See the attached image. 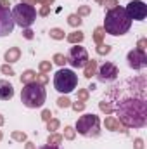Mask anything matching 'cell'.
<instances>
[{
    "label": "cell",
    "mask_w": 147,
    "mask_h": 149,
    "mask_svg": "<svg viewBox=\"0 0 147 149\" xmlns=\"http://www.w3.org/2000/svg\"><path fill=\"white\" fill-rule=\"evenodd\" d=\"M118 121L126 128H142L147 125V102L146 94L126 95L116 106Z\"/></svg>",
    "instance_id": "cell-1"
},
{
    "label": "cell",
    "mask_w": 147,
    "mask_h": 149,
    "mask_svg": "<svg viewBox=\"0 0 147 149\" xmlns=\"http://www.w3.org/2000/svg\"><path fill=\"white\" fill-rule=\"evenodd\" d=\"M132 26V19L126 16L125 12V7H114L107 10L106 14V19H104V31L109 33L112 37H119V35H125Z\"/></svg>",
    "instance_id": "cell-2"
},
{
    "label": "cell",
    "mask_w": 147,
    "mask_h": 149,
    "mask_svg": "<svg viewBox=\"0 0 147 149\" xmlns=\"http://www.w3.org/2000/svg\"><path fill=\"white\" fill-rule=\"evenodd\" d=\"M45 99H47L45 88H43V85H38L37 81L26 83L24 88L21 90V102L26 108H30V109L42 108L43 102H45Z\"/></svg>",
    "instance_id": "cell-3"
},
{
    "label": "cell",
    "mask_w": 147,
    "mask_h": 149,
    "mask_svg": "<svg viewBox=\"0 0 147 149\" xmlns=\"http://www.w3.org/2000/svg\"><path fill=\"white\" fill-rule=\"evenodd\" d=\"M12 14V19H14V24L21 26V28H30L35 21H37V9L30 3H19L14 7V10L10 12Z\"/></svg>",
    "instance_id": "cell-4"
},
{
    "label": "cell",
    "mask_w": 147,
    "mask_h": 149,
    "mask_svg": "<svg viewBox=\"0 0 147 149\" xmlns=\"http://www.w3.org/2000/svg\"><path fill=\"white\" fill-rule=\"evenodd\" d=\"M78 85V76L74 74L73 70H66V68H61L57 73L54 74V87L57 92L61 94H69L73 92Z\"/></svg>",
    "instance_id": "cell-5"
},
{
    "label": "cell",
    "mask_w": 147,
    "mask_h": 149,
    "mask_svg": "<svg viewBox=\"0 0 147 149\" xmlns=\"http://www.w3.org/2000/svg\"><path fill=\"white\" fill-rule=\"evenodd\" d=\"M76 130L80 135H85V137H99V134H101L99 116H95L92 113L80 116L76 121Z\"/></svg>",
    "instance_id": "cell-6"
},
{
    "label": "cell",
    "mask_w": 147,
    "mask_h": 149,
    "mask_svg": "<svg viewBox=\"0 0 147 149\" xmlns=\"http://www.w3.org/2000/svg\"><path fill=\"white\" fill-rule=\"evenodd\" d=\"M125 12L130 19H135V21H142L146 19L147 16V5L144 0H130L128 5L125 7Z\"/></svg>",
    "instance_id": "cell-7"
},
{
    "label": "cell",
    "mask_w": 147,
    "mask_h": 149,
    "mask_svg": "<svg viewBox=\"0 0 147 149\" xmlns=\"http://www.w3.org/2000/svg\"><path fill=\"white\" fill-rule=\"evenodd\" d=\"M68 63H69L73 68H83V66L88 63V52L85 50V47H80V45L71 47Z\"/></svg>",
    "instance_id": "cell-8"
},
{
    "label": "cell",
    "mask_w": 147,
    "mask_h": 149,
    "mask_svg": "<svg viewBox=\"0 0 147 149\" xmlns=\"http://www.w3.org/2000/svg\"><path fill=\"white\" fill-rule=\"evenodd\" d=\"M119 74V70L114 63H104L101 68H97V76L101 81H114Z\"/></svg>",
    "instance_id": "cell-9"
},
{
    "label": "cell",
    "mask_w": 147,
    "mask_h": 149,
    "mask_svg": "<svg viewBox=\"0 0 147 149\" xmlns=\"http://www.w3.org/2000/svg\"><path fill=\"white\" fill-rule=\"evenodd\" d=\"M126 59H128V66L132 70H142V68L147 66V56H146V52H142V50H137V49L130 50Z\"/></svg>",
    "instance_id": "cell-10"
},
{
    "label": "cell",
    "mask_w": 147,
    "mask_h": 149,
    "mask_svg": "<svg viewBox=\"0 0 147 149\" xmlns=\"http://www.w3.org/2000/svg\"><path fill=\"white\" fill-rule=\"evenodd\" d=\"M14 19L12 14L9 12V9H2L0 7V37H7L12 33L14 30Z\"/></svg>",
    "instance_id": "cell-11"
},
{
    "label": "cell",
    "mask_w": 147,
    "mask_h": 149,
    "mask_svg": "<svg viewBox=\"0 0 147 149\" xmlns=\"http://www.w3.org/2000/svg\"><path fill=\"white\" fill-rule=\"evenodd\" d=\"M14 97V87L12 83H9L7 80H0V99L2 101H9Z\"/></svg>",
    "instance_id": "cell-12"
},
{
    "label": "cell",
    "mask_w": 147,
    "mask_h": 149,
    "mask_svg": "<svg viewBox=\"0 0 147 149\" xmlns=\"http://www.w3.org/2000/svg\"><path fill=\"white\" fill-rule=\"evenodd\" d=\"M104 127L107 128V130H112V132H126V127H123L119 121H118V118H114V116H109V118H106V121H104Z\"/></svg>",
    "instance_id": "cell-13"
},
{
    "label": "cell",
    "mask_w": 147,
    "mask_h": 149,
    "mask_svg": "<svg viewBox=\"0 0 147 149\" xmlns=\"http://www.w3.org/2000/svg\"><path fill=\"white\" fill-rule=\"evenodd\" d=\"M19 57H21V49H19V47H10V49L3 54V59L7 61V64L19 61Z\"/></svg>",
    "instance_id": "cell-14"
},
{
    "label": "cell",
    "mask_w": 147,
    "mask_h": 149,
    "mask_svg": "<svg viewBox=\"0 0 147 149\" xmlns=\"http://www.w3.org/2000/svg\"><path fill=\"white\" fill-rule=\"evenodd\" d=\"M97 61L95 59H88V63L83 66V74H85V78H92L94 74H97Z\"/></svg>",
    "instance_id": "cell-15"
},
{
    "label": "cell",
    "mask_w": 147,
    "mask_h": 149,
    "mask_svg": "<svg viewBox=\"0 0 147 149\" xmlns=\"http://www.w3.org/2000/svg\"><path fill=\"white\" fill-rule=\"evenodd\" d=\"M66 38H68V42H69V43H73V45H78V43H81V42H83L85 35H83V31L76 30V31H73V33H69V35H68Z\"/></svg>",
    "instance_id": "cell-16"
},
{
    "label": "cell",
    "mask_w": 147,
    "mask_h": 149,
    "mask_svg": "<svg viewBox=\"0 0 147 149\" xmlns=\"http://www.w3.org/2000/svg\"><path fill=\"white\" fill-rule=\"evenodd\" d=\"M62 139H64V137H62L61 134H55V132H54V134H49L47 144H49V146H57V148H59V144L62 142Z\"/></svg>",
    "instance_id": "cell-17"
},
{
    "label": "cell",
    "mask_w": 147,
    "mask_h": 149,
    "mask_svg": "<svg viewBox=\"0 0 147 149\" xmlns=\"http://www.w3.org/2000/svg\"><path fill=\"white\" fill-rule=\"evenodd\" d=\"M35 71H33V70H26V71H24V73L21 74V83H24V85H26V83H31V81H35Z\"/></svg>",
    "instance_id": "cell-18"
},
{
    "label": "cell",
    "mask_w": 147,
    "mask_h": 149,
    "mask_svg": "<svg viewBox=\"0 0 147 149\" xmlns=\"http://www.w3.org/2000/svg\"><path fill=\"white\" fill-rule=\"evenodd\" d=\"M104 35H106V31H104V28H102V26L95 28V30H94V42H95L97 45H101V43H102V40H104Z\"/></svg>",
    "instance_id": "cell-19"
},
{
    "label": "cell",
    "mask_w": 147,
    "mask_h": 149,
    "mask_svg": "<svg viewBox=\"0 0 147 149\" xmlns=\"http://www.w3.org/2000/svg\"><path fill=\"white\" fill-rule=\"evenodd\" d=\"M81 23H83V19H81L80 16H76V14H69V16H68V24H69V26H73V28H80Z\"/></svg>",
    "instance_id": "cell-20"
},
{
    "label": "cell",
    "mask_w": 147,
    "mask_h": 149,
    "mask_svg": "<svg viewBox=\"0 0 147 149\" xmlns=\"http://www.w3.org/2000/svg\"><path fill=\"white\" fill-rule=\"evenodd\" d=\"M10 137H12V141H16V142H26V139H28V135H26L24 132H19V130H14V132L10 134Z\"/></svg>",
    "instance_id": "cell-21"
},
{
    "label": "cell",
    "mask_w": 147,
    "mask_h": 149,
    "mask_svg": "<svg viewBox=\"0 0 147 149\" xmlns=\"http://www.w3.org/2000/svg\"><path fill=\"white\" fill-rule=\"evenodd\" d=\"M49 33H50V38H54V40H64V30H61V28H52Z\"/></svg>",
    "instance_id": "cell-22"
},
{
    "label": "cell",
    "mask_w": 147,
    "mask_h": 149,
    "mask_svg": "<svg viewBox=\"0 0 147 149\" xmlns=\"http://www.w3.org/2000/svg\"><path fill=\"white\" fill-rule=\"evenodd\" d=\"M59 125H61V123H59V120H55V118H50V120L47 121V130H49L50 134H54V132L59 128Z\"/></svg>",
    "instance_id": "cell-23"
},
{
    "label": "cell",
    "mask_w": 147,
    "mask_h": 149,
    "mask_svg": "<svg viewBox=\"0 0 147 149\" xmlns=\"http://www.w3.org/2000/svg\"><path fill=\"white\" fill-rule=\"evenodd\" d=\"M99 109L102 113H106V114H111L112 113V104H111L109 101H101L99 102Z\"/></svg>",
    "instance_id": "cell-24"
},
{
    "label": "cell",
    "mask_w": 147,
    "mask_h": 149,
    "mask_svg": "<svg viewBox=\"0 0 147 149\" xmlns=\"http://www.w3.org/2000/svg\"><path fill=\"white\" fill-rule=\"evenodd\" d=\"M52 59H54V63H55L57 66H61V68L68 63V57H66L64 54H54V57H52Z\"/></svg>",
    "instance_id": "cell-25"
},
{
    "label": "cell",
    "mask_w": 147,
    "mask_h": 149,
    "mask_svg": "<svg viewBox=\"0 0 147 149\" xmlns=\"http://www.w3.org/2000/svg\"><path fill=\"white\" fill-rule=\"evenodd\" d=\"M62 137L68 139V141H73L74 137H76V130H74L73 127H64V135Z\"/></svg>",
    "instance_id": "cell-26"
},
{
    "label": "cell",
    "mask_w": 147,
    "mask_h": 149,
    "mask_svg": "<svg viewBox=\"0 0 147 149\" xmlns=\"http://www.w3.org/2000/svg\"><path fill=\"white\" fill-rule=\"evenodd\" d=\"M38 68H40V73H50L52 63H50V61H42V63L38 64Z\"/></svg>",
    "instance_id": "cell-27"
},
{
    "label": "cell",
    "mask_w": 147,
    "mask_h": 149,
    "mask_svg": "<svg viewBox=\"0 0 147 149\" xmlns=\"http://www.w3.org/2000/svg\"><path fill=\"white\" fill-rule=\"evenodd\" d=\"M35 81H37L38 85H47L49 83V76H47V73L35 74Z\"/></svg>",
    "instance_id": "cell-28"
},
{
    "label": "cell",
    "mask_w": 147,
    "mask_h": 149,
    "mask_svg": "<svg viewBox=\"0 0 147 149\" xmlns=\"http://www.w3.org/2000/svg\"><path fill=\"white\" fill-rule=\"evenodd\" d=\"M88 88H80L78 90V99L81 101V102H85V101H88Z\"/></svg>",
    "instance_id": "cell-29"
},
{
    "label": "cell",
    "mask_w": 147,
    "mask_h": 149,
    "mask_svg": "<svg viewBox=\"0 0 147 149\" xmlns=\"http://www.w3.org/2000/svg\"><path fill=\"white\" fill-rule=\"evenodd\" d=\"M109 52H111V47H109V45H104V43L97 45V54H101V56H106V54H109Z\"/></svg>",
    "instance_id": "cell-30"
},
{
    "label": "cell",
    "mask_w": 147,
    "mask_h": 149,
    "mask_svg": "<svg viewBox=\"0 0 147 149\" xmlns=\"http://www.w3.org/2000/svg\"><path fill=\"white\" fill-rule=\"evenodd\" d=\"M88 14H90V7H88V5H81V7H78V12H76V16L83 17V16H88Z\"/></svg>",
    "instance_id": "cell-31"
},
{
    "label": "cell",
    "mask_w": 147,
    "mask_h": 149,
    "mask_svg": "<svg viewBox=\"0 0 147 149\" xmlns=\"http://www.w3.org/2000/svg\"><path fill=\"white\" fill-rule=\"evenodd\" d=\"M57 106H59V108H69V106H71V101H69L68 97H59V99H57Z\"/></svg>",
    "instance_id": "cell-32"
},
{
    "label": "cell",
    "mask_w": 147,
    "mask_h": 149,
    "mask_svg": "<svg viewBox=\"0 0 147 149\" xmlns=\"http://www.w3.org/2000/svg\"><path fill=\"white\" fill-rule=\"evenodd\" d=\"M0 71H2L3 74H9V76L14 74V70L10 68V64H2V66H0Z\"/></svg>",
    "instance_id": "cell-33"
},
{
    "label": "cell",
    "mask_w": 147,
    "mask_h": 149,
    "mask_svg": "<svg viewBox=\"0 0 147 149\" xmlns=\"http://www.w3.org/2000/svg\"><path fill=\"white\" fill-rule=\"evenodd\" d=\"M71 108H73L76 113L83 111L85 109V102H81V101H76V102H71Z\"/></svg>",
    "instance_id": "cell-34"
},
{
    "label": "cell",
    "mask_w": 147,
    "mask_h": 149,
    "mask_svg": "<svg viewBox=\"0 0 147 149\" xmlns=\"http://www.w3.org/2000/svg\"><path fill=\"white\" fill-rule=\"evenodd\" d=\"M107 10H111V9H114V7H118L119 3H118V0H104V3H102Z\"/></svg>",
    "instance_id": "cell-35"
},
{
    "label": "cell",
    "mask_w": 147,
    "mask_h": 149,
    "mask_svg": "<svg viewBox=\"0 0 147 149\" xmlns=\"http://www.w3.org/2000/svg\"><path fill=\"white\" fill-rule=\"evenodd\" d=\"M146 49H147V38H140V40L137 42V50L146 52Z\"/></svg>",
    "instance_id": "cell-36"
},
{
    "label": "cell",
    "mask_w": 147,
    "mask_h": 149,
    "mask_svg": "<svg viewBox=\"0 0 147 149\" xmlns=\"http://www.w3.org/2000/svg\"><path fill=\"white\" fill-rule=\"evenodd\" d=\"M50 118H52V111H50V109H43V111H42V120H43L45 123H47Z\"/></svg>",
    "instance_id": "cell-37"
},
{
    "label": "cell",
    "mask_w": 147,
    "mask_h": 149,
    "mask_svg": "<svg viewBox=\"0 0 147 149\" xmlns=\"http://www.w3.org/2000/svg\"><path fill=\"white\" fill-rule=\"evenodd\" d=\"M38 14H40V16H43V17H45V16H49V14H50V5H42V9H40V12H38Z\"/></svg>",
    "instance_id": "cell-38"
},
{
    "label": "cell",
    "mask_w": 147,
    "mask_h": 149,
    "mask_svg": "<svg viewBox=\"0 0 147 149\" xmlns=\"http://www.w3.org/2000/svg\"><path fill=\"white\" fill-rule=\"evenodd\" d=\"M133 149H144V141L142 139H135L133 141Z\"/></svg>",
    "instance_id": "cell-39"
},
{
    "label": "cell",
    "mask_w": 147,
    "mask_h": 149,
    "mask_svg": "<svg viewBox=\"0 0 147 149\" xmlns=\"http://www.w3.org/2000/svg\"><path fill=\"white\" fill-rule=\"evenodd\" d=\"M23 37L26 38V40H31V38H33V31H31L30 28H24V31H23Z\"/></svg>",
    "instance_id": "cell-40"
},
{
    "label": "cell",
    "mask_w": 147,
    "mask_h": 149,
    "mask_svg": "<svg viewBox=\"0 0 147 149\" xmlns=\"http://www.w3.org/2000/svg\"><path fill=\"white\" fill-rule=\"evenodd\" d=\"M38 3H42V5H52L55 0H37Z\"/></svg>",
    "instance_id": "cell-41"
},
{
    "label": "cell",
    "mask_w": 147,
    "mask_h": 149,
    "mask_svg": "<svg viewBox=\"0 0 147 149\" xmlns=\"http://www.w3.org/2000/svg\"><path fill=\"white\" fill-rule=\"evenodd\" d=\"M9 5H10L9 0H0V7H2V9H9Z\"/></svg>",
    "instance_id": "cell-42"
},
{
    "label": "cell",
    "mask_w": 147,
    "mask_h": 149,
    "mask_svg": "<svg viewBox=\"0 0 147 149\" xmlns=\"http://www.w3.org/2000/svg\"><path fill=\"white\" fill-rule=\"evenodd\" d=\"M26 149H37V148H35L33 142H28V141H26Z\"/></svg>",
    "instance_id": "cell-43"
},
{
    "label": "cell",
    "mask_w": 147,
    "mask_h": 149,
    "mask_svg": "<svg viewBox=\"0 0 147 149\" xmlns=\"http://www.w3.org/2000/svg\"><path fill=\"white\" fill-rule=\"evenodd\" d=\"M40 149H59V148H57V146H49V144H47V146H42Z\"/></svg>",
    "instance_id": "cell-44"
},
{
    "label": "cell",
    "mask_w": 147,
    "mask_h": 149,
    "mask_svg": "<svg viewBox=\"0 0 147 149\" xmlns=\"http://www.w3.org/2000/svg\"><path fill=\"white\" fill-rule=\"evenodd\" d=\"M23 3H30V5H33V3H37V0H21Z\"/></svg>",
    "instance_id": "cell-45"
},
{
    "label": "cell",
    "mask_w": 147,
    "mask_h": 149,
    "mask_svg": "<svg viewBox=\"0 0 147 149\" xmlns=\"http://www.w3.org/2000/svg\"><path fill=\"white\" fill-rule=\"evenodd\" d=\"M3 121H5V120H3V116H2V114H0V127H2V125H3Z\"/></svg>",
    "instance_id": "cell-46"
},
{
    "label": "cell",
    "mask_w": 147,
    "mask_h": 149,
    "mask_svg": "<svg viewBox=\"0 0 147 149\" xmlns=\"http://www.w3.org/2000/svg\"><path fill=\"white\" fill-rule=\"evenodd\" d=\"M95 2H97V3H101V5L104 3V0H95Z\"/></svg>",
    "instance_id": "cell-47"
},
{
    "label": "cell",
    "mask_w": 147,
    "mask_h": 149,
    "mask_svg": "<svg viewBox=\"0 0 147 149\" xmlns=\"http://www.w3.org/2000/svg\"><path fill=\"white\" fill-rule=\"evenodd\" d=\"M0 141H2V130H0Z\"/></svg>",
    "instance_id": "cell-48"
}]
</instances>
